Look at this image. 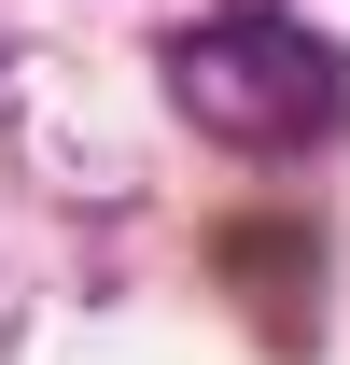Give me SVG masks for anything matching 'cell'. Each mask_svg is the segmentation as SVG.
Here are the masks:
<instances>
[{
	"label": "cell",
	"mask_w": 350,
	"mask_h": 365,
	"mask_svg": "<svg viewBox=\"0 0 350 365\" xmlns=\"http://www.w3.org/2000/svg\"><path fill=\"white\" fill-rule=\"evenodd\" d=\"M169 98L224 140V155H308V140L350 127V43L308 29V14L238 0V14H196L169 43Z\"/></svg>",
	"instance_id": "1"
}]
</instances>
